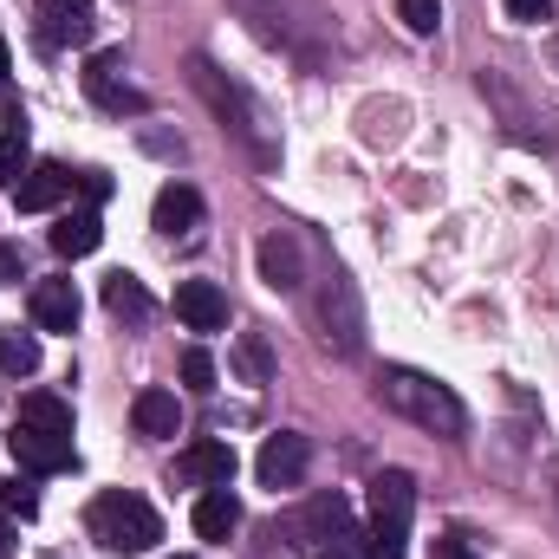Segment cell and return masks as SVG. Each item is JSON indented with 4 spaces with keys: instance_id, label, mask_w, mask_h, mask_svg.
Listing matches in <instances>:
<instances>
[{
    "instance_id": "30",
    "label": "cell",
    "mask_w": 559,
    "mask_h": 559,
    "mask_svg": "<svg viewBox=\"0 0 559 559\" xmlns=\"http://www.w3.org/2000/svg\"><path fill=\"white\" fill-rule=\"evenodd\" d=\"M79 189H85L92 202H105V195H111V176H105V169H85V176H79Z\"/></svg>"
},
{
    "instance_id": "34",
    "label": "cell",
    "mask_w": 559,
    "mask_h": 559,
    "mask_svg": "<svg viewBox=\"0 0 559 559\" xmlns=\"http://www.w3.org/2000/svg\"><path fill=\"white\" fill-rule=\"evenodd\" d=\"M319 559H345V554H338V547H332V554H319Z\"/></svg>"
},
{
    "instance_id": "1",
    "label": "cell",
    "mask_w": 559,
    "mask_h": 559,
    "mask_svg": "<svg viewBox=\"0 0 559 559\" xmlns=\"http://www.w3.org/2000/svg\"><path fill=\"white\" fill-rule=\"evenodd\" d=\"M189 85H195V98L215 111V124H222V138L235 143L254 169H280V124H274V111L235 79V72H222L209 52H195L189 59Z\"/></svg>"
},
{
    "instance_id": "27",
    "label": "cell",
    "mask_w": 559,
    "mask_h": 559,
    "mask_svg": "<svg viewBox=\"0 0 559 559\" xmlns=\"http://www.w3.org/2000/svg\"><path fill=\"white\" fill-rule=\"evenodd\" d=\"M235 358H241V371H248V384H267V378H274V358H267V345H261L254 332H248V338L235 345Z\"/></svg>"
},
{
    "instance_id": "29",
    "label": "cell",
    "mask_w": 559,
    "mask_h": 559,
    "mask_svg": "<svg viewBox=\"0 0 559 559\" xmlns=\"http://www.w3.org/2000/svg\"><path fill=\"white\" fill-rule=\"evenodd\" d=\"M508 20H521V26H540V20H554V0H508Z\"/></svg>"
},
{
    "instance_id": "13",
    "label": "cell",
    "mask_w": 559,
    "mask_h": 559,
    "mask_svg": "<svg viewBox=\"0 0 559 559\" xmlns=\"http://www.w3.org/2000/svg\"><path fill=\"white\" fill-rule=\"evenodd\" d=\"M195 222H202V195L189 182H163L156 202H150V228L163 241H182V235H195Z\"/></svg>"
},
{
    "instance_id": "35",
    "label": "cell",
    "mask_w": 559,
    "mask_h": 559,
    "mask_svg": "<svg viewBox=\"0 0 559 559\" xmlns=\"http://www.w3.org/2000/svg\"><path fill=\"white\" fill-rule=\"evenodd\" d=\"M176 559H195V554H176Z\"/></svg>"
},
{
    "instance_id": "14",
    "label": "cell",
    "mask_w": 559,
    "mask_h": 559,
    "mask_svg": "<svg viewBox=\"0 0 559 559\" xmlns=\"http://www.w3.org/2000/svg\"><path fill=\"white\" fill-rule=\"evenodd\" d=\"M235 468H241V462H235V442H215V436H209V442H189V449L176 455V475L195 481V488H228Z\"/></svg>"
},
{
    "instance_id": "28",
    "label": "cell",
    "mask_w": 559,
    "mask_h": 559,
    "mask_svg": "<svg viewBox=\"0 0 559 559\" xmlns=\"http://www.w3.org/2000/svg\"><path fill=\"white\" fill-rule=\"evenodd\" d=\"M0 508H7L13 521H33V508H39V501H33V488H26V481H0Z\"/></svg>"
},
{
    "instance_id": "31",
    "label": "cell",
    "mask_w": 559,
    "mask_h": 559,
    "mask_svg": "<svg viewBox=\"0 0 559 559\" xmlns=\"http://www.w3.org/2000/svg\"><path fill=\"white\" fill-rule=\"evenodd\" d=\"M436 559H475L462 540H436Z\"/></svg>"
},
{
    "instance_id": "33",
    "label": "cell",
    "mask_w": 559,
    "mask_h": 559,
    "mask_svg": "<svg viewBox=\"0 0 559 559\" xmlns=\"http://www.w3.org/2000/svg\"><path fill=\"white\" fill-rule=\"evenodd\" d=\"M7 72H13V66H7V39H0V85H7Z\"/></svg>"
},
{
    "instance_id": "6",
    "label": "cell",
    "mask_w": 559,
    "mask_h": 559,
    "mask_svg": "<svg viewBox=\"0 0 559 559\" xmlns=\"http://www.w3.org/2000/svg\"><path fill=\"white\" fill-rule=\"evenodd\" d=\"M319 325H325V345H338L345 358L365 352V306H358L352 274H325V286H319Z\"/></svg>"
},
{
    "instance_id": "8",
    "label": "cell",
    "mask_w": 559,
    "mask_h": 559,
    "mask_svg": "<svg viewBox=\"0 0 559 559\" xmlns=\"http://www.w3.org/2000/svg\"><path fill=\"white\" fill-rule=\"evenodd\" d=\"M7 449H13V462L20 468H33V475H59V468H72V436H59V429H33V423H13L7 429Z\"/></svg>"
},
{
    "instance_id": "10",
    "label": "cell",
    "mask_w": 559,
    "mask_h": 559,
    "mask_svg": "<svg viewBox=\"0 0 559 559\" xmlns=\"http://www.w3.org/2000/svg\"><path fill=\"white\" fill-rule=\"evenodd\" d=\"M286 534H299L306 547H338V540H352V508H345V495H319L312 508H299L293 521H286Z\"/></svg>"
},
{
    "instance_id": "26",
    "label": "cell",
    "mask_w": 559,
    "mask_h": 559,
    "mask_svg": "<svg viewBox=\"0 0 559 559\" xmlns=\"http://www.w3.org/2000/svg\"><path fill=\"white\" fill-rule=\"evenodd\" d=\"M397 20H404L417 39H429V33L442 26V0H397Z\"/></svg>"
},
{
    "instance_id": "11",
    "label": "cell",
    "mask_w": 559,
    "mask_h": 559,
    "mask_svg": "<svg viewBox=\"0 0 559 559\" xmlns=\"http://www.w3.org/2000/svg\"><path fill=\"white\" fill-rule=\"evenodd\" d=\"M306 462H312L306 436L280 429V436H267V442H261V455H254V475H261V488H293V481L306 475Z\"/></svg>"
},
{
    "instance_id": "25",
    "label": "cell",
    "mask_w": 559,
    "mask_h": 559,
    "mask_svg": "<svg viewBox=\"0 0 559 559\" xmlns=\"http://www.w3.org/2000/svg\"><path fill=\"white\" fill-rule=\"evenodd\" d=\"M182 384H189L195 397H209V391H215V358H209L202 345H189V352H182Z\"/></svg>"
},
{
    "instance_id": "5",
    "label": "cell",
    "mask_w": 559,
    "mask_h": 559,
    "mask_svg": "<svg viewBox=\"0 0 559 559\" xmlns=\"http://www.w3.org/2000/svg\"><path fill=\"white\" fill-rule=\"evenodd\" d=\"M411 514H417V481L404 468H378L371 475V534L365 559H404L411 554Z\"/></svg>"
},
{
    "instance_id": "32",
    "label": "cell",
    "mask_w": 559,
    "mask_h": 559,
    "mask_svg": "<svg viewBox=\"0 0 559 559\" xmlns=\"http://www.w3.org/2000/svg\"><path fill=\"white\" fill-rule=\"evenodd\" d=\"M13 547H20L13 540V521H0V559H13Z\"/></svg>"
},
{
    "instance_id": "15",
    "label": "cell",
    "mask_w": 559,
    "mask_h": 559,
    "mask_svg": "<svg viewBox=\"0 0 559 559\" xmlns=\"http://www.w3.org/2000/svg\"><path fill=\"white\" fill-rule=\"evenodd\" d=\"M176 319H182L189 332H222V325H228L222 286H215V280H182V286H176Z\"/></svg>"
},
{
    "instance_id": "9",
    "label": "cell",
    "mask_w": 559,
    "mask_h": 559,
    "mask_svg": "<svg viewBox=\"0 0 559 559\" xmlns=\"http://www.w3.org/2000/svg\"><path fill=\"white\" fill-rule=\"evenodd\" d=\"M85 92H92V105H105V111H143V92L124 79V52H92L85 59Z\"/></svg>"
},
{
    "instance_id": "17",
    "label": "cell",
    "mask_w": 559,
    "mask_h": 559,
    "mask_svg": "<svg viewBox=\"0 0 559 559\" xmlns=\"http://www.w3.org/2000/svg\"><path fill=\"white\" fill-rule=\"evenodd\" d=\"M33 319H39V332H72L79 325V286L72 280H39L33 286Z\"/></svg>"
},
{
    "instance_id": "3",
    "label": "cell",
    "mask_w": 559,
    "mask_h": 559,
    "mask_svg": "<svg viewBox=\"0 0 559 559\" xmlns=\"http://www.w3.org/2000/svg\"><path fill=\"white\" fill-rule=\"evenodd\" d=\"M378 397H384L404 423L429 429V436H462V429H468L462 397H455L449 384H436V378L411 371V365H391V371H384V384H378Z\"/></svg>"
},
{
    "instance_id": "18",
    "label": "cell",
    "mask_w": 559,
    "mask_h": 559,
    "mask_svg": "<svg viewBox=\"0 0 559 559\" xmlns=\"http://www.w3.org/2000/svg\"><path fill=\"white\" fill-rule=\"evenodd\" d=\"M131 423H138L143 442H163V436H176V429H182L176 391H138V404H131Z\"/></svg>"
},
{
    "instance_id": "7",
    "label": "cell",
    "mask_w": 559,
    "mask_h": 559,
    "mask_svg": "<svg viewBox=\"0 0 559 559\" xmlns=\"http://www.w3.org/2000/svg\"><path fill=\"white\" fill-rule=\"evenodd\" d=\"M33 33L39 46H92L98 33V7L92 0H33Z\"/></svg>"
},
{
    "instance_id": "20",
    "label": "cell",
    "mask_w": 559,
    "mask_h": 559,
    "mask_svg": "<svg viewBox=\"0 0 559 559\" xmlns=\"http://www.w3.org/2000/svg\"><path fill=\"white\" fill-rule=\"evenodd\" d=\"M261 280H267L274 293H293V286H299V241H293L286 228L261 241Z\"/></svg>"
},
{
    "instance_id": "2",
    "label": "cell",
    "mask_w": 559,
    "mask_h": 559,
    "mask_svg": "<svg viewBox=\"0 0 559 559\" xmlns=\"http://www.w3.org/2000/svg\"><path fill=\"white\" fill-rule=\"evenodd\" d=\"M235 13H241L267 46H280L286 59H299V66H319V59H325L332 13H325L319 0H235Z\"/></svg>"
},
{
    "instance_id": "12",
    "label": "cell",
    "mask_w": 559,
    "mask_h": 559,
    "mask_svg": "<svg viewBox=\"0 0 559 559\" xmlns=\"http://www.w3.org/2000/svg\"><path fill=\"white\" fill-rule=\"evenodd\" d=\"M72 195V169L66 163H33L20 182H13V209L20 215H46V209H59Z\"/></svg>"
},
{
    "instance_id": "4",
    "label": "cell",
    "mask_w": 559,
    "mask_h": 559,
    "mask_svg": "<svg viewBox=\"0 0 559 559\" xmlns=\"http://www.w3.org/2000/svg\"><path fill=\"white\" fill-rule=\"evenodd\" d=\"M85 527H92V540L105 547V554H150L156 540H163V521H156V508L131 495V488H105L92 508H85Z\"/></svg>"
},
{
    "instance_id": "22",
    "label": "cell",
    "mask_w": 559,
    "mask_h": 559,
    "mask_svg": "<svg viewBox=\"0 0 559 559\" xmlns=\"http://www.w3.org/2000/svg\"><path fill=\"white\" fill-rule=\"evenodd\" d=\"M105 306H111L118 319H131V325L150 319V293H143L138 274H111V280H105Z\"/></svg>"
},
{
    "instance_id": "21",
    "label": "cell",
    "mask_w": 559,
    "mask_h": 559,
    "mask_svg": "<svg viewBox=\"0 0 559 559\" xmlns=\"http://www.w3.org/2000/svg\"><path fill=\"white\" fill-rule=\"evenodd\" d=\"M13 423H33V429H59V436H72V404L52 397V391H26Z\"/></svg>"
},
{
    "instance_id": "23",
    "label": "cell",
    "mask_w": 559,
    "mask_h": 559,
    "mask_svg": "<svg viewBox=\"0 0 559 559\" xmlns=\"http://www.w3.org/2000/svg\"><path fill=\"white\" fill-rule=\"evenodd\" d=\"M0 371H7V378H33V371H39V338L20 332V325L0 332Z\"/></svg>"
},
{
    "instance_id": "19",
    "label": "cell",
    "mask_w": 559,
    "mask_h": 559,
    "mask_svg": "<svg viewBox=\"0 0 559 559\" xmlns=\"http://www.w3.org/2000/svg\"><path fill=\"white\" fill-rule=\"evenodd\" d=\"M241 527V501L228 495V488H202V501H195V534L202 540H228Z\"/></svg>"
},
{
    "instance_id": "24",
    "label": "cell",
    "mask_w": 559,
    "mask_h": 559,
    "mask_svg": "<svg viewBox=\"0 0 559 559\" xmlns=\"http://www.w3.org/2000/svg\"><path fill=\"white\" fill-rule=\"evenodd\" d=\"M26 169H33V163H26V131H7V138H0V189H13Z\"/></svg>"
},
{
    "instance_id": "16",
    "label": "cell",
    "mask_w": 559,
    "mask_h": 559,
    "mask_svg": "<svg viewBox=\"0 0 559 559\" xmlns=\"http://www.w3.org/2000/svg\"><path fill=\"white\" fill-rule=\"evenodd\" d=\"M98 241H105V222H98V209H72V215H59V222H52V254H66V261H85V254H98Z\"/></svg>"
}]
</instances>
